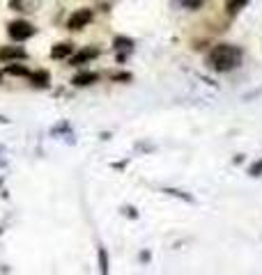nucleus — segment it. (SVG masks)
I'll return each mask as SVG.
<instances>
[{"label":"nucleus","instance_id":"f257e3e1","mask_svg":"<svg viewBox=\"0 0 262 275\" xmlns=\"http://www.w3.org/2000/svg\"><path fill=\"white\" fill-rule=\"evenodd\" d=\"M241 58H244L241 49L230 46V44H218V46L212 49L207 62H209V67L216 69V71H230V69H237V67L241 65Z\"/></svg>","mask_w":262,"mask_h":275},{"label":"nucleus","instance_id":"f03ea898","mask_svg":"<svg viewBox=\"0 0 262 275\" xmlns=\"http://www.w3.org/2000/svg\"><path fill=\"white\" fill-rule=\"evenodd\" d=\"M7 33H10V37L14 39V42H26L28 37L35 35V28L28 21H14L7 26Z\"/></svg>","mask_w":262,"mask_h":275},{"label":"nucleus","instance_id":"7ed1b4c3","mask_svg":"<svg viewBox=\"0 0 262 275\" xmlns=\"http://www.w3.org/2000/svg\"><path fill=\"white\" fill-rule=\"evenodd\" d=\"M90 21H92V12L78 10L76 14H71V19L67 21V28H69V30H81V28H85Z\"/></svg>","mask_w":262,"mask_h":275},{"label":"nucleus","instance_id":"20e7f679","mask_svg":"<svg viewBox=\"0 0 262 275\" xmlns=\"http://www.w3.org/2000/svg\"><path fill=\"white\" fill-rule=\"evenodd\" d=\"M99 81V74H94V71H83V74H76L74 76V85L76 87H85V85H92V83Z\"/></svg>","mask_w":262,"mask_h":275},{"label":"nucleus","instance_id":"39448f33","mask_svg":"<svg viewBox=\"0 0 262 275\" xmlns=\"http://www.w3.org/2000/svg\"><path fill=\"white\" fill-rule=\"evenodd\" d=\"M97 55H99L97 49H85V51H81L78 55H74V58H71V65H74V67H81V65H85L87 60H94Z\"/></svg>","mask_w":262,"mask_h":275},{"label":"nucleus","instance_id":"423d86ee","mask_svg":"<svg viewBox=\"0 0 262 275\" xmlns=\"http://www.w3.org/2000/svg\"><path fill=\"white\" fill-rule=\"evenodd\" d=\"M0 60H26V51L3 46V49H0Z\"/></svg>","mask_w":262,"mask_h":275},{"label":"nucleus","instance_id":"0eeeda50","mask_svg":"<svg viewBox=\"0 0 262 275\" xmlns=\"http://www.w3.org/2000/svg\"><path fill=\"white\" fill-rule=\"evenodd\" d=\"M28 78H30V81H33V85H37V87H46V85H49V81H51L49 71H44V69L30 71V76H28Z\"/></svg>","mask_w":262,"mask_h":275},{"label":"nucleus","instance_id":"6e6552de","mask_svg":"<svg viewBox=\"0 0 262 275\" xmlns=\"http://www.w3.org/2000/svg\"><path fill=\"white\" fill-rule=\"evenodd\" d=\"M69 55H71V44H58L51 51V58L53 60H62V58H69Z\"/></svg>","mask_w":262,"mask_h":275},{"label":"nucleus","instance_id":"1a4fd4ad","mask_svg":"<svg viewBox=\"0 0 262 275\" xmlns=\"http://www.w3.org/2000/svg\"><path fill=\"white\" fill-rule=\"evenodd\" d=\"M246 3H248V0H225V10H228V14H237Z\"/></svg>","mask_w":262,"mask_h":275},{"label":"nucleus","instance_id":"9d476101","mask_svg":"<svg viewBox=\"0 0 262 275\" xmlns=\"http://www.w3.org/2000/svg\"><path fill=\"white\" fill-rule=\"evenodd\" d=\"M7 74L10 76H30V69L21 65H7Z\"/></svg>","mask_w":262,"mask_h":275},{"label":"nucleus","instance_id":"9b49d317","mask_svg":"<svg viewBox=\"0 0 262 275\" xmlns=\"http://www.w3.org/2000/svg\"><path fill=\"white\" fill-rule=\"evenodd\" d=\"M99 268H101V273H108V254L104 248L99 250Z\"/></svg>","mask_w":262,"mask_h":275},{"label":"nucleus","instance_id":"f8f14e48","mask_svg":"<svg viewBox=\"0 0 262 275\" xmlns=\"http://www.w3.org/2000/svg\"><path fill=\"white\" fill-rule=\"evenodd\" d=\"M248 172H251L253 177H260V174H262V158L255 163V165H251V170H248Z\"/></svg>","mask_w":262,"mask_h":275},{"label":"nucleus","instance_id":"ddd939ff","mask_svg":"<svg viewBox=\"0 0 262 275\" xmlns=\"http://www.w3.org/2000/svg\"><path fill=\"white\" fill-rule=\"evenodd\" d=\"M113 81H131V74H115Z\"/></svg>","mask_w":262,"mask_h":275}]
</instances>
